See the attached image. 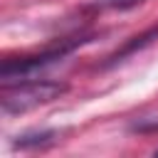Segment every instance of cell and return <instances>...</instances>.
Listing matches in <instances>:
<instances>
[{
	"label": "cell",
	"instance_id": "7a4b0ae2",
	"mask_svg": "<svg viewBox=\"0 0 158 158\" xmlns=\"http://www.w3.org/2000/svg\"><path fill=\"white\" fill-rule=\"evenodd\" d=\"M99 7H111V10H126V7H133L143 0H94Z\"/></svg>",
	"mask_w": 158,
	"mask_h": 158
},
{
	"label": "cell",
	"instance_id": "6da1fadb",
	"mask_svg": "<svg viewBox=\"0 0 158 158\" xmlns=\"http://www.w3.org/2000/svg\"><path fill=\"white\" fill-rule=\"evenodd\" d=\"M64 84L59 81H20L15 86H5L2 91V109L7 114H22L49 104L64 94Z\"/></svg>",
	"mask_w": 158,
	"mask_h": 158
}]
</instances>
